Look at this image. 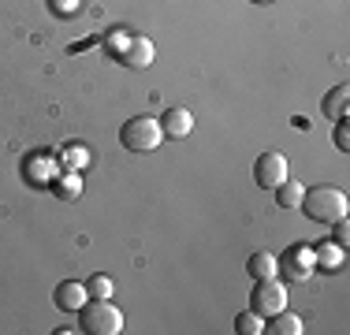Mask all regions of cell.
I'll return each mask as SVG.
<instances>
[{
	"label": "cell",
	"mask_w": 350,
	"mask_h": 335,
	"mask_svg": "<svg viewBox=\"0 0 350 335\" xmlns=\"http://www.w3.org/2000/svg\"><path fill=\"white\" fill-rule=\"evenodd\" d=\"M298 209L317 224H332V220H339V216H347L350 201L339 187H313V190H306V198Z\"/></svg>",
	"instance_id": "cell-1"
},
{
	"label": "cell",
	"mask_w": 350,
	"mask_h": 335,
	"mask_svg": "<svg viewBox=\"0 0 350 335\" xmlns=\"http://www.w3.org/2000/svg\"><path fill=\"white\" fill-rule=\"evenodd\" d=\"M120 142H123V149H131V153H153V149H161V142H164L161 120H153V116H131V120L120 127Z\"/></svg>",
	"instance_id": "cell-2"
},
{
	"label": "cell",
	"mask_w": 350,
	"mask_h": 335,
	"mask_svg": "<svg viewBox=\"0 0 350 335\" xmlns=\"http://www.w3.org/2000/svg\"><path fill=\"white\" fill-rule=\"evenodd\" d=\"M79 317H82V332H90V335H120L123 332V313L108 298H90L79 309Z\"/></svg>",
	"instance_id": "cell-3"
},
{
	"label": "cell",
	"mask_w": 350,
	"mask_h": 335,
	"mask_svg": "<svg viewBox=\"0 0 350 335\" xmlns=\"http://www.w3.org/2000/svg\"><path fill=\"white\" fill-rule=\"evenodd\" d=\"M250 309L261 313L265 321L276 317L280 309H287V287L280 283V276H272V280H257L254 295H250Z\"/></svg>",
	"instance_id": "cell-4"
},
{
	"label": "cell",
	"mask_w": 350,
	"mask_h": 335,
	"mask_svg": "<svg viewBox=\"0 0 350 335\" xmlns=\"http://www.w3.org/2000/svg\"><path fill=\"white\" fill-rule=\"evenodd\" d=\"M283 179H287V157H283L280 149H265L254 161V183L261 190H276Z\"/></svg>",
	"instance_id": "cell-5"
},
{
	"label": "cell",
	"mask_w": 350,
	"mask_h": 335,
	"mask_svg": "<svg viewBox=\"0 0 350 335\" xmlns=\"http://www.w3.org/2000/svg\"><path fill=\"white\" fill-rule=\"evenodd\" d=\"M23 175H27V183H34V187H49V183L60 175V161H56L53 149H34V153L23 161Z\"/></svg>",
	"instance_id": "cell-6"
},
{
	"label": "cell",
	"mask_w": 350,
	"mask_h": 335,
	"mask_svg": "<svg viewBox=\"0 0 350 335\" xmlns=\"http://www.w3.org/2000/svg\"><path fill=\"white\" fill-rule=\"evenodd\" d=\"M280 268L291 276V280H310V276L317 272V265H313V246H291L287 254L280 257Z\"/></svg>",
	"instance_id": "cell-7"
},
{
	"label": "cell",
	"mask_w": 350,
	"mask_h": 335,
	"mask_svg": "<svg viewBox=\"0 0 350 335\" xmlns=\"http://www.w3.org/2000/svg\"><path fill=\"white\" fill-rule=\"evenodd\" d=\"M53 302L64 309V313H79V309L90 302V291H86V283H79V280H64L60 287L53 291Z\"/></svg>",
	"instance_id": "cell-8"
},
{
	"label": "cell",
	"mask_w": 350,
	"mask_h": 335,
	"mask_svg": "<svg viewBox=\"0 0 350 335\" xmlns=\"http://www.w3.org/2000/svg\"><path fill=\"white\" fill-rule=\"evenodd\" d=\"M153 56H157V49L149 38H127V49L120 53V60L127 64L131 71H146V67L153 64Z\"/></svg>",
	"instance_id": "cell-9"
},
{
	"label": "cell",
	"mask_w": 350,
	"mask_h": 335,
	"mask_svg": "<svg viewBox=\"0 0 350 335\" xmlns=\"http://www.w3.org/2000/svg\"><path fill=\"white\" fill-rule=\"evenodd\" d=\"M161 131H164V138H187V134L194 131V116H190L187 108H172V112H164Z\"/></svg>",
	"instance_id": "cell-10"
},
{
	"label": "cell",
	"mask_w": 350,
	"mask_h": 335,
	"mask_svg": "<svg viewBox=\"0 0 350 335\" xmlns=\"http://www.w3.org/2000/svg\"><path fill=\"white\" fill-rule=\"evenodd\" d=\"M246 272L254 276V280H272V276H280V257L269 254V250H257V254H250Z\"/></svg>",
	"instance_id": "cell-11"
},
{
	"label": "cell",
	"mask_w": 350,
	"mask_h": 335,
	"mask_svg": "<svg viewBox=\"0 0 350 335\" xmlns=\"http://www.w3.org/2000/svg\"><path fill=\"white\" fill-rule=\"evenodd\" d=\"M321 108H324L328 120H347V108H350V86L347 82H339L336 90H328V97L321 100Z\"/></svg>",
	"instance_id": "cell-12"
},
{
	"label": "cell",
	"mask_w": 350,
	"mask_h": 335,
	"mask_svg": "<svg viewBox=\"0 0 350 335\" xmlns=\"http://www.w3.org/2000/svg\"><path fill=\"white\" fill-rule=\"evenodd\" d=\"M313 265L324 268V272H339V268H343V246H339V242H321V246H313Z\"/></svg>",
	"instance_id": "cell-13"
},
{
	"label": "cell",
	"mask_w": 350,
	"mask_h": 335,
	"mask_svg": "<svg viewBox=\"0 0 350 335\" xmlns=\"http://www.w3.org/2000/svg\"><path fill=\"white\" fill-rule=\"evenodd\" d=\"M49 190H53L60 201H75L82 194V172H60L53 183H49Z\"/></svg>",
	"instance_id": "cell-14"
},
{
	"label": "cell",
	"mask_w": 350,
	"mask_h": 335,
	"mask_svg": "<svg viewBox=\"0 0 350 335\" xmlns=\"http://www.w3.org/2000/svg\"><path fill=\"white\" fill-rule=\"evenodd\" d=\"M56 161H60V172H82V168L90 164V149L86 146H68L56 153Z\"/></svg>",
	"instance_id": "cell-15"
},
{
	"label": "cell",
	"mask_w": 350,
	"mask_h": 335,
	"mask_svg": "<svg viewBox=\"0 0 350 335\" xmlns=\"http://www.w3.org/2000/svg\"><path fill=\"white\" fill-rule=\"evenodd\" d=\"M302 198H306V187H302L298 179H283L280 187H276L280 209H298V205H302Z\"/></svg>",
	"instance_id": "cell-16"
},
{
	"label": "cell",
	"mask_w": 350,
	"mask_h": 335,
	"mask_svg": "<svg viewBox=\"0 0 350 335\" xmlns=\"http://www.w3.org/2000/svg\"><path fill=\"white\" fill-rule=\"evenodd\" d=\"M272 321V332L276 335H302L306 328H302V317L298 313H287V309H280L276 317H269Z\"/></svg>",
	"instance_id": "cell-17"
},
{
	"label": "cell",
	"mask_w": 350,
	"mask_h": 335,
	"mask_svg": "<svg viewBox=\"0 0 350 335\" xmlns=\"http://www.w3.org/2000/svg\"><path fill=\"white\" fill-rule=\"evenodd\" d=\"M265 328H269V321H265L261 313H254V309H246V313L235 317V332L239 335H261Z\"/></svg>",
	"instance_id": "cell-18"
},
{
	"label": "cell",
	"mask_w": 350,
	"mask_h": 335,
	"mask_svg": "<svg viewBox=\"0 0 350 335\" xmlns=\"http://www.w3.org/2000/svg\"><path fill=\"white\" fill-rule=\"evenodd\" d=\"M86 291H90V298H112V280L108 276H90Z\"/></svg>",
	"instance_id": "cell-19"
},
{
	"label": "cell",
	"mask_w": 350,
	"mask_h": 335,
	"mask_svg": "<svg viewBox=\"0 0 350 335\" xmlns=\"http://www.w3.org/2000/svg\"><path fill=\"white\" fill-rule=\"evenodd\" d=\"M49 8H53V15H75L79 0H49Z\"/></svg>",
	"instance_id": "cell-20"
},
{
	"label": "cell",
	"mask_w": 350,
	"mask_h": 335,
	"mask_svg": "<svg viewBox=\"0 0 350 335\" xmlns=\"http://www.w3.org/2000/svg\"><path fill=\"white\" fill-rule=\"evenodd\" d=\"M332 224H336V242L347 250V242H350V224H347V216H339V220H332Z\"/></svg>",
	"instance_id": "cell-21"
},
{
	"label": "cell",
	"mask_w": 350,
	"mask_h": 335,
	"mask_svg": "<svg viewBox=\"0 0 350 335\" xmlns=\"http://www.w3.org/2000/svg\"><path fill=\"white\" fill-rule=\"evenodd\" d=\"M336 149H350V134H347V120H336Z\"/></svg>",
	"instance_id": "cell-22"
},
{
	"label": "cell",
	"mask_w": 350,
	"mask_h": 335,
	"mask_svg": "<svg viewBox=\"0 0 350 335\" xmlns=\"http://www.w3.org/2000/svg\"><path fill=\"white\" fill-rule=\"evenodd\" d=\"M108 49H112V53H123V49H127V34H112V38H108Z\"/></svg>",
	"instance_id": "cell-23"
},
{
	"label": "cell",
	"mask_w": 350,
	"mask_h": 335,
	"mask_svg": "<svg viewBox=\"0 0 350 335\" xmlns=\"http://www.w3.org/2000/svg\"><path fill=\"white\" fill-rule=\"evenodd\" d=\"M254 4H272V0H254Z\"/></svg>",
	"instance_id": "cell-24"
}]
</instances>
